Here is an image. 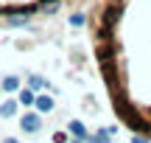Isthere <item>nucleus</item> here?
<instances>
[{
    "label": "nucleus",
    "mask_w": 151,
    "mask_h": 143,
    "mask_svg": "<svg viewBox=\"0 0 151 143\" xmlns=\"http://www.w3.org/2000/svg\"><path fill=\"white\" fill-rule=\"evenodd\" d=\"M70 132H73V135H76L78 140H87V138H90V135H87V129H84V124H81V121H70Z\"/></svg>",
    "instance_id": "20e7f679"
},
{
    "label": "nucleus",
    "mask_w": 151,
    "mask_h": 143,
    "mask_svg": "<svg viewBox=\"0 0 151 143\" xmlns=\"http://www.w3.org/2000/svg\"><path fill=\"white\" fill-rule=\"evenodd\" d=\"M34 107H37V112H50L53 110V98H50V95H39V98L34 101Z\"/></svg>",
    "instance_id": "f03ea898"
},
{
    "label": "nucleus",
    "mask_w": 151,
    "mask_h": 143,
    "mask_svg": "<svg viewBox=\"0 0 151 143\" xmlns=\"http://www.w3.org/2000/svg\"><path fill=\"white\" fill-rule=\"evenodd\" d=\"M87 22V17L84 14H78V11H76V14H70V25H76V28H81Z\"/></svg>",
    "instance_id": "6e6552de"
},
{
    "label": "nucleus",
    "mask_w": 151,
    "mask_h": 143,
    "mask_svg": "<svg viewBox=\"0 0 151 143\" xmlns=\"http://www.w3.org/2000/svg\"><path fill=\"white\" fill-rule=\"evenodd\" d=\"M3 90L6 93H17V90H20V79L17 76H6L3 79Z\"/></svg>",
    "instance_id": "39448f33"
},
{
    "label": "nucleus",
    "mask_w": 151,
    "mask_h": 143,
    "mask_svg": "<svg viewBox=\"0 0 151 143\" xmlns=\"http://www.w3.org/2000/svg\"><path fill=\"white\" fill-rule=\"evenodd\" d=\"M53 140H56V143H65V140H67V135H65V132H56V135H53Z\"/></svg>",
    "instance_id": "9b49d317"
},
{
    "label": "nucleus",
    "mask_w": 151,
    "mask_h": 143,
    "mask_svg": "<svg viewBox=\"0 0 151 143\" xmlns=\"http://www.w3.org/2000/svg\"><path fill=\"white\" fill-rule=\"evenodd\" d=\"M3 143H20V140H17V138H6Z\"/></svg>",
    "instance_id": "f8f14e48"
},
{
    "label": "nucleus",
    "mask_w": 151,
    "mask_h": 143,
    "mask_svg": "<svg viewBox=\"0 0 151 143\" xmlns=\"http://www.w3.org/2000/svg\"><path fill=\"white\" fill-rule=\"evenodd\" d=\"M132 143H151V138H146V135H132Z\"/></svg>",
    "instance_id": "9d476101"
},
{
    "label": "nucleus",
    "mask_w": 151,
    "mask_h": 143,
    "mask_svg": "<svg viewBox=\"0 0 151 143\" xmlns=\"http://www.w3.org/2000/svg\"><path fill=\"white\" fill-rule=\"evenodd\" d=\"M17 101H20L22 107H34V101H37V95H34L31 90H20V98H17Z\"/></svg>",
    "instance_id": "423d86ee"
},
{
    "label": "nucleus",
    "mask_w": 151,
    "mask_h": 143,
    "mask_svg": "<svg viewBox=\"0 0 151 143\" xmlns=\"http://www.w3.org/2000/svg\"><path fill=\"white\" fill-rule=\"evenodd\" d=\"M17 104H20V101H14V98L3 101V104H0V115H3V118H11V115H17Z\"/></svg>",
    "instance_id": "7ed1b4c3"
},
{
    "label": "nucleus",
    "mask_w": 151,
    "mask_h": 143,
    "mask_svg": "<svg viewBox=\"0 0 151 143\" xmlns=\"http://www.w3.org/2000/svg\"><path fill=\"white\" fill-rule=\"evenodd\" d=\"M28 84H31V90H39V87L45 84V79H42V76H31V79H28Z\"/></svg>",
    "instance_id": "1a4fd4ad"
},
{
    "label": "nucleus",
    "mask_w": 151,
    "mask_h": 143,
    "mask_svg": "<svg viewBox=\"0 0 151 143\" xmlns=\"http://www.w3.org/2000/svg\"><path fill=\"white\" fill-rule=\"evenodd\" d=\"M87 140H90V143H109V135H106V129H104V132H95V135H90Z\"/></svg>",
    "instance_id": "0eeeda50"
},
{
    "label": "nucleus",
    "mask_w": 151,
    "mask_h": 143,
    "mask_svg": "<svg viewBox=\"0 0 151 143\" xmlns=\"http://www.w3.org/2000/svg\"><path fill=\"white\" fill-rule=\"evenodd\" d=\"M20 126L25 129V132H39V126H42V118H39V112H25L22 115V121H20Z\"/></svg>",
    "instance_id": "f257e3e1"
}]
</instances>
